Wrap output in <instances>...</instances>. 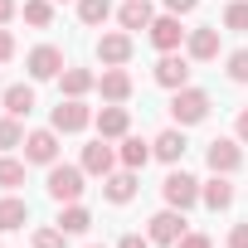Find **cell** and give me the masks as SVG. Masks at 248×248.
<instances>
[{"label":"cell","mask_w":248,"mask_h":248,"mask_svg":"<svg viewBox=\"0 0 248 248\" xmlns=\"http://www.w3.org/2000/svg\"><path fill=\"white\" fill-rule=\"evenodd\" d=\"M25 68H30V78H34V83H44V78H59L68 63H63V49H54V44H39V49H30Z\"/></svg>","instance_id":"obj_8"},{"label":"cell","mask_w":248,"mask_h":248,"mask_svg":"<svg viewBox=\"0 0 248 248\" xmlns=\"http://www.w3.org/2000/svg\"><path fill=\"white\" fill-rule=\"evenodd\" d=\"M146 238H151V243H166V248H175V243L185 238V209H161V214H151V224H146Z\"/></svg>","instance_id":"obj_7"},{"label":"cell","mask_w":248,"mask_h":248,"mask_svg":"<svg viewBox=\"0 0 248 248\" xmlns=\"http://www.w3.org/2000/svg\"><path fill=\"white\" fill-rule=\"evenodd\" d=\"M68 243V233L54 224V229H34V248H63Z\"/></svg>","instance_id":"obj_31"},{"label":"cell","mask_w":248,"mask_h":248,"mask_svg":"<svg viewBox=\"0 0 248 248\" xmlns=\"http://www.w3.org/2000/svg\"><path fill=\"white\" fill-rule=\"evenodd\" d=\"M233 137L248 146V107H243V112H238V122H233Z\"/></svg>","instance_id":"obj_37"},{"label":"cell","mask_w":248,"mask_h":248,"mask_svg":"<svg viewBox=\"0 0 248 248\" xmlns=\"http://www.w3.org/2000/svg\"><path fill=\"white\" fill-rule=\"evenodd\" d=\"M97 88H102L107 102H127V97H132V73H127V68H102Z\"/></svg>","instance_id":"obj_16"},{"label":"cell","mask_w":248,"mask_h":248,"mask_svg":"<svg viewBox=\"0 0 248 248\" xmlns=\"http://www.w3.org/2000/svg\"><path fill=\"white\" fill-rule=\"evenodd\" d=\"M112 15V0H78V20L83 25H107Z\"/></svg>","instance_id":"obj_27"},{"label":"cell","mask_w":248,"mask_h":248,"mask_svg":"<svg viewBox=\"0 0 248 248\" xmlns=\"http://www.w3.org/2000/svg\"><path fill=\"white\" fill-rule=\"evenodd\" d=\"M10 59H15V34L0 25V63H10Z\"/></svg>","instance_id":"obj_32"},{"label":"cell","mask_w":248,"mask_h":248,"mask_svg":"<svg viewBox=\"0 0 248 248\" xmlns=\"http://www.w3.org/2000/svg\"><path fill=\"white\" fill-rule=\"evenodd\" d=\"M0 93H5V88H0Z\"/></svg>","instance_id":"obj_40"},{"label":"cell","mask_w":248,"mask_h":248,"mask_svg":"<svg viewBox=\"0 0 248 248\" xmlns=\"http://www.w3.org/2000/svg\"><path fill=\"white\" fill-rule=\"evenodd\" d=\"M204 161H209L214 175H233V170L243 166V141H238V137H214V141L204 146Z\"/></svg>","instance_id":"obj_3"},{"label":"cell","mask_w":248,"mask_h":248,"mask_svg":"<svg viewBox=\"0 0 248 248\" xmlns=\"http://www.w3.org/2000/svg\"><path fill=\"white\" fill-rule=\"evenodd\" d=\"M88 127H93V107L83 97H63L54 107V132L59 137H73V132H88Z\"/></svg>","instance_id":"obj_4"},{"label":"cell","mask_w":248,"mask_h":248,"mask_svg":"<svg viewBox=\"0 0 248 248\" xmlns=\"http://www.w3.org/2000/svg\"><path fill=\"white\" fill-rule=\"evenodd\" d=\"M59 229L73 238V233H88L93 229V214L83 209V204H63V214H59Z\"/></svg>","instance_id":"obj_24"},{"label":"cell","mask_w":248,"mask_h":248,"mask_svg":"<svg viewBox=\"0 0 248 248\" xmlns=\"http://www.w3.org/2000/svg\"><path fill=\"white\" fill-rule=\"evenodd\" d=\"M25 20L34 30H49L54 25V0H25Z\"/></svg>","instance_id":"obj_28"},{"label":"cell","mask_w":248,"mask_h":248,"mask_svg":"<svg viewBox=\"0 0 248 248\" xmlns=\"http://www.w3.org/2000/svg\"><path fill=\"white\" fill-rule=\"evenodd\" d=\"M185 34H190V30H185V25H180V15H170V10H166V15H156V20H151V30H146V39H151L161 54H175V49L185 44Z\"/></svg>","instance_id":"obj_5"},{"label":"cell","mask_w":248,"mask_h":248,"mask_svg":"<svg viewBox=\"0 0 248 248\" xmlns=\"http://www.w3.org/2000/svg\"><path fill=\"white\" fill-rule=\"evenodd\" d=\"M15 146H25V127H20V117H0V151H15Z\"/></svg>","instance_id":"obj_25"},{"label":"cell","mask_w":248,"mask_h":248,"mask_svg":"<svg viewBox=\"0 0 248 248\" xmlns=\"http://www.w3.org/2000/svg\"><path fill=\"white\" fill-rule=\"evenodd\" d=\"M15 20V0H0V25H10Z\"/></svg>","instance_id":"obj_38"},{"label":"cell","mask_w":248,"mask_h":248,"mask_svg":"<svg viewBox=\"0 0 248 248\" xmlns=\"http://www.w3.org/2000/svg\"><path fill=\"white\" fill-rule=\"evenodd\" d=\"M195 5H200V0H166V10H170V15H190Z\"/></svg>","instance_id":"obj_35"},{"label":"cell","mask_w":248,"mask_h":248,"mask_svg":"<svg viewBox=\"0 0 248 248\" xmlns=\"http://www.w3.org/2000/svg\"><path fill=\"white\" fill-rule=\"evenodd\" d=\"M200 200H204L209 209H229V204H233V185H229V175L204 180V185H200Z\"/></svg>","instance_id":"obj_22"},{"label":"cell","mask_w":248,"mask_h":248,"mask_svg":"<svg viewBox=\"0 0 248 248\" xmlns=\"http://www.w3.org/2000/svg\"><path fill=\"white\" fill-rule=\"evenodd\" d=\"M83 180H88V170H83V166H59V161L49 166V195H54L59 204H78V200H83V190H88Z\"/></svg>","instance_id":"obj_1"},{"label":"cell","mask_w":248,"mask_h":248,"mask_svg":"<svg viewBox=\"0 0 248 248\" xmlns=\"http://www.w3.org/2000/svg\"><path fill=\"white\" fill-rule=\"evenodd\" d=\"M161 195H166L170 209H190V204H200V180L185 175V170H170V175L161 180Z\"/></svg>","instance_id":"obj_6"},{"label":"cell","mask_w":248,"mask_h":248,"mask_svg":"<svg viewBox=\"0 0 248 248\" xmlns=\"http://www.w3.org/2000/svg\"><path fill=\"white\" fill-rule=\"evenodd\" d=\"M102 195L112 200V204H132L137 200V170H112V175H102Z\"/></svg>","instance_id":"obj_14"},{"label":"cell","mask_w":248,"mask_h":248,"mask_svg":"<svg viewBox=\"0 0 248 248\" xmlns=\"http://www.w3.org/2000/svg\"><path fill=\"white\" fill-rule=\"evenodd\" d=\"M117 248H151V238H141V233H122Z\"/></svg>","instance_id":"obj_36"},{"label":"cell","mask_w":248,"mask_h":248,"mask_svg":"<svg viewBox=\"0 0 248 248\" xmlns=\"http://www.w3.org/2000/svg\"><path fill=\"white\" fill-rule=\"evenodd\" d=\"M93 127H97V137L122 141V137L132 132V117H127V107H122V102H107L102 112H93Z\"/></svg>","instance_id":"obj_11"},{"label":"cell","mask_w":248,"mask_h":248,"mask_svg":"<svg viewBox=\"0 0 248 248\" xmlns=\"http://www.w3.org/2000/svg\"><path fill=\"white\" fill-rule=\"evenodd\" d=\"M185 54H190L195 63L219 59V25H200V30H190V34H185Z\"/></svg>","instance_id":"obj_12"},{"label":"cell","mask_w":248,"mask_h":248,"mask_svg":"<svg viewBox=\"0 0 248 248\" xmlns=\"http://www.w3.org/2000/svg\"><path fill=\"white\" fill-rule=\"evenodd\" d=\"M170 117H175V127H195V122H204L209 117V93L204 88H175Z\"/></svg>","instance_id":"obj_2"},{"label":"cell","mask_w":248,"mask_h":248,"mask_svg":"<svg viewBox=\"0 0 248 248\" xmlns=\"http://www.w3.org/2000/svg\"><path fill=\"white\" fill-rule=\"evenodd\" d=\"M59 88H63V97H83V93H93V88H97V73H93V68H73V63H68V68L59 73Z\"/></svg>","instance_id":"obj_17"},{"label":"cell","mask_w":248,"mask_h":248,"mask_svg":"<svg viewBox=\"0 0 248 248\" xmlns=\"http://www.w3.org/2000/svg\"><path fill=\"white\" fill-rule=\"evenodd\" d=\"M88 175H112V166H117V151L107 146V137H97L93 146H83V161H78Z\"/></svg>","instance_id":"obj_15"},{"label":"cell","mask_w":248,"mask_h":248,"mask_svg":"<svg viewBox=\"0 0 248 248\" xmlns=\"http://www.w3.org/2000/svg\"><path fill=\"white\" fill-rule=\"evenodd\" d=\"M25 161H30V166H54V161H59V132H54V127L30 132V137H25Z\"/></svg>","instance_id":"obj_10"},{"label":"cell","mask_w":248,"mask_h":248,"mask_svg":"<svg viewBox=\"0 0 248 248\" xmlns=\"http://www.w3.org/2000/svg\"><path fill=\"white\" fill-rule=\"evenodd\" d=\"M156 83L170 88V93L175 88H190V54H180V49L175 54H161L156 59Z\"/></svg>","instance_id":"obj_9"},{"label":"cell","mask_w":248,"mask_h":248,"mask_svg":"<svg viewBox=\"0 0 248 248\" xmlns=\"http://www.w3.org/2000/svg\"><path fill=\"white\" fill-rule=\"evenodd\" d=\"M185 146H190V141H185V127H170V132H161V137L151 141V151H156L166 166H175V161L185 156Z\"/></svg>","instance_id":"obj_18"},{"label":"cell","mask_w":248,"mask_h":248,"mask_svg":"<svg viewBox=\"0 0 248 248\" xmlns=\"http://www.w3.org/2000/svg\"><path fill=\"white\" fill-rule=\"evenodd\" d=\"M224 73H229L233 83H248V49H233V54L224 59Z\"/></svg>","instance_id":"obj_30"},{"label":"cell","mask_w":248,"mask_h":248,"mask_svg":"<svg viewBox=\"0 0 248 248\" xmlns=\"http://www.w3.org/2000/svg\"><path fill=\"white\" fill-rule=\"evenodd\" d=\"M229 248H248V224H233L229 229Z\"/></svg>","instance_id":"obj_34"},{"label":"cell","mask_w":248,"mask_h":248,"mask_svg":"<svg viewBox=\"0 0 248 248\" xmlns=\"http://www.w3.org/2000/svg\"><path fill=\"white\" fill-rule=\"evenodd\" d=\"M0 97H5V112L10 117H30L34 112V88L30 83H15V88H5Z\"/></svg>","instance_id":"obj_23"},{"label":"cell","mask_w":248,"mask_h":248,"mask_svg":"<svg viewBox=\"0 0 248 248\" xmlns=\"http://www.w3.org/2000/svg\"><path fill=\"white\" fill-rule=\"evenodd\" d=\"M25 224H30V204L20 195H5V200H0V233H15Z\"/></svg>","instance_id":"obj_20"},{"label":"cell","mask_w":248,"mask_h":248,"mask_svg":"<svg viewBox=\"0 0 248 248\" xmlns=\"http://www.w3.org/2000/svg\"><path fill=\"white\" fill-rule=\"evenodd\" d=\"M117 20H122V30H151V20H156V10H151V0H127V5L117 10Z\"/></svg>","instance_id":"obj_19"},{"label":"cell","mask_w":248,"mask_h":248,"mask_svg":"<svg viewBox=\"0 0 248 248\" xmlns=\"http://www.w3.org/2000/svg\"><path fill=\"white\" fill-rule=\"evenodd\" d=\"M97 59H102L107 68H122V63L132 59V34H127V30H112V34H102V39H97Z\"/></svg>","instance_id":"obj_13"},{"label":"cell","mask_w":248,"mask_h":248,"mask_svg":"<svg viewBox=\"0 0 248 248\" xmlns=\"http://www.w3.org/2000/svg\"><path fill=\"white\" fill-rule=\"evenodd\" d=\"M25 166H30V161L0 156V190H15V185H25Z\"/></svg>","instance_id":"obj_26"},{"label":"cell","mask_w":248,"mask_h":248,"mask_svg":"<svg viewBox=\"0 0 248 248\" xmlns=\"http://www.w3.org/2000/svg\"><path fill=\"white\" fill-rule=\"evenodd\" d=\"M151 156H156V151H151V141H141V137H132V132L122 137V151H117V161L127 166V170H141Z\"/></svg>","instance_id":"obj_21"},{"label":"cell","mask_w":248,"mask_h":248,"mask_svg":"<svg viewBox=\"0 0 248 248\" xmlns=\"http://www.w3.org/2000/svg\"><path fill=\"white\" fill-rule=\"evenodd\" d=\"M224 30L248 34V0H229V5H224Z\"/></svg>","instance_id":"obj_29"},{"label":"cell","mask_w":248,"mask_h":248,"mask_svg":"<svg viewBox=\"0 0 248 248\" xmlns=\"http://www.w3.org/2000/svg\"><path fill=\"white\" fill-rule=\"evenodd\" d=\"M175 248H214V243H209V233H185Z\"/></svg>","instance_id":"obj_33"},{"label":"cell","mask_w":248,"mask_h":248,"mask_svg":"<svg viewBox=\"0 0 248 248\" xmlns=\"http://www.w3.org/2000/svg\"><path fill=\"white\" fill-rule=\"evenodd\" d=\"M88 248H102V243H88Z\"/></svg>","instance_id":"obj_39"}]
</instances>
